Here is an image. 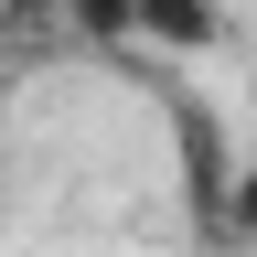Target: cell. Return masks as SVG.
<instances>
[{
    "mask_svg": "<svg viewBox=\"0 0 257 257\" xmlns=\"http://www.w3.org/2000/svg\"><path fill=\"white\" fill-rule=\"evenodd\" d=\"M140 43H161V54H204L214 43V0H140Z\"/></svg>",
    "mask_w": 257,
    "mask_h": 257,
    "instance_id": "cell-1",
    "label": "cell"
},
{
    "mask_svg": "<svg viewBox=\"0 0 257 257\" xmlns=\"http://www.w3.org/2000/svg\"><path fill=\"white\" fill-rule=\"evenodd\" d=\"M11 22H75L96 43H118V32L140 22V0H11Z\"/></svg>",
    "mask_w": 257,
    "mask_h": 257,
    "instance_id": "cell-2",
    "label": "cell"
},
{
    "mask_svg": "<svg viewBox=\"0 0 257 257\" xmlns=\"http://www.w3.org/2000/svg\"><path fill=\"white\" fill-rule=\"evenodd\" d=\"M236 236H257V161H236V182H225V204H214Z\"/></svg>",
    "mask_w": 257,
    "mask_h": 257,
    "instance_id": "cell-3",
    "label": "cell"
},
{
    "mask_svg": "<svg viewBox=\"0 0 257 257\" xmlns=\"http://www.w3.org/2000/svg\"><path fill=\"white\" fill-rule=\"evenodd\" d=\"M0 128H11V75H0Z\"/></svg>",
    "mask_w": 257,
    "mask_h": 257,
    "instance_id": "cell-4",
    "label": "cell"
},
{
    "mask_svg": "<svg viewBox=\"0 0 257 257\" xmlns=\"http://www.w3.org/2000/svg\"><path fill=\"white\" fill-rule=\"evenodd\" d=\"M0 22H11V0H0Z\"/></svg>",
    "mask_w": 257,
    "mask_h": 257,
    "instance_id": "cell-5",
    "label": "cell"
}]
</instances>
